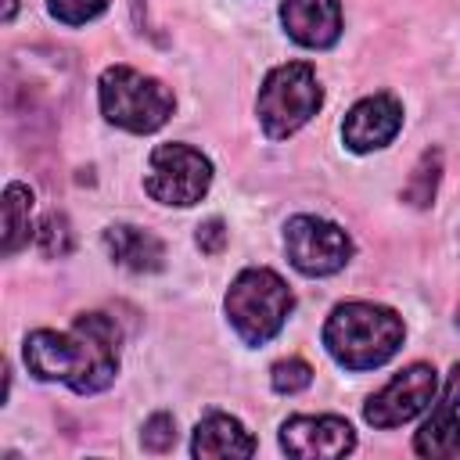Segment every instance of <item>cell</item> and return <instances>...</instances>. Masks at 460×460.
Instances as JSON below:
<instances>
[{"mask_svg":"<svg viewBox=\"0 0 460 460\" xmlns=\"http://www.w3.org/2000/svg\"><path fill=\"white\" fill-rule=\"evenodd\" d=\"M402 320L388 305L341 302L323 323V345L345 370H374L402 345Z\"/></svg>","mask_w":460,"mask_h":460,"instance_id":"2","label":"cell"},{"mask_svg":"<svg viewBox=\"0 0 460 460\" xmlns=\"http://www.w3.org/2000/svg\"><path fill=\"white\" fill-rule=\"evenodd\" d=\"M438 176H442V151L438 147H428L417 158V165H413V172H410V180L402 187V201H410L413 208H428L435 201Z\"/></svg>","mask_w":460,"mask_h":460,"instance_id":"16","label":"cell"},{"mask_svg":"<svg viewBox=\"0 0 460 460\" xmlns=\"http://www.w3.org/2000/svg\"><path fill=\"white\" fill-rule=\"evenodd\" d=\"M270 381H273V388H277L280 395H295V392H302V388L313 385V367H309L305 359H280V363L273 367Z\"/></svg>","mask_w":460,"mask_h":460,"instance_id":"18","label":"cell"},{"mask_svg":"<svg viewBox=\"0 0 460 460\" xmlns=\"http://www.w3.org/2000/svg\"><path fill=\"white\" fill-rule=\"evenodd\" d=\"M194 241H198V248L205 255H219L226 248V226H223V219H205L198 226V234H194Z\"/></svg>","mask_w":460,"mask_h":460,"instance_id":"21","label":"cell"},{"mask_svg":"<svg viewBox=\"0 0 460 460\" xmlns=\"http://www.w3.org/2000/svg\"><path fill=\"white\" fill-rule=\"evenodd\" d=\"M108 0H47V11L65 25H86L97 14H104Z\"/></svg>","mask_w":460,"mask_h":460,"instance_id":"19","label":"cell"},{"mask_svg":"<svg viewBox=\"0 0 460 460\" xmlns=\"http://www.w3.org/2000/svg\"><path fill=\"white\" fill-rule=\"evenodd\" d=\"M32 234V190L25 183L4 187V255H14L29 244Z\"/></svg>","mask_w":460,"mask_h":460,"instance_id":"15","label":"cell"},{"mask_svg":"<svg viewBox=\"0 0 460 460\" xmlns=\"http://www.w3.org/2000/svg\"><path fill=\"white\" fill-rule=\"evenodd\" d=\"M456 323H460V316H456Z\"/></svg>","mask_w":460,"mask_h":460,"instance_id":"23","label":"cell"},{"mask_svg":"<svg viewBox=\"0 0 460 460\" xmlns=\"http://www.w3.org/2000/svg\"><path fill=\"white\" fill-rule=\"evenodd\" d=\"M190 453L201 460H223V456H252L255 453V438L244 431V424L230 413H208L205 420H198L194 438H190Z\"/></svg>","mask_w":460,"mask_h":460,"instance_id":"12","label":"cell"},{"mask_svg":"<svg viewBox=\"0 0 460 460\" xmlns=\"http://www.w3.org/2000/svg\"><path fill=\"white\" fill-rule=\"evenodd\" d=\"M399 129H402V104L388 93L363 97L359 104H352V111L341 122V137H345L349 151H356V155L392 144Z\"/></svg>","mask_w":460,"mask_h":460,"instance_id":"10","label":"cell"},{"mask_svg":"<svg viewBox=\"0 0 460 460\" xmlns=\"http://www.w3.org/2000/svg\"><path fill=\"white\" fill-rule=\"evenodd\" d=\"M97 101H101V115L119 126V129H129V133H155L169 122L172 115V93L129 68V65H111L101 72V83H97Z\"/></svg>","mask_w":460,"mask_h":460,"instance_id":"3","label":"cell"},{"mask_svg":"<svg viewBox=\"0 0 460 460\" xmlns=\"http://www.w3.org/2000/svg\"><path fill=\"white\" fill-rule=\"evenodd\" d=\"M323 104V90L316 83L313 65L305 61H288L277 65L259 90V122L266 129V137L284 140L295 129H302Z\"/></svg>","mask_w":460,"mask_h":460,"instance_id":"5","label":"cell"},{"mask_svg":"<svg viewBox=\"0 0 460 460\" xmlns=\"http://www.w3.org/2000/svg\"><path fill=\"white\" fill-rule=\"evenodd\" d=\"M356 446V431L349 420L320 413V417H291L280 428V449L298 460H320V456H345Z\"/></svg>","mask_w":460,"mask_h":460,"instance_id":"9","label":"cell"},{"mask_svg":"<svg viewBox=\"0 0 460 460\" xmlns=\"http://www.w3.org/2000/svg\"><path fill=\"white\" fill-rule=\"evenodd\" d=\"M223 305H226L234 331L248 345H262L284 327V320L295 305V295L273 270L252 266V270H241L234 277Z\"/></svg>","mask_w":460,"mask_h":460,"instance_id":"4","label":"cell"},{"mask_svg":"<svg viewBox=\"0 0 460 460\" xmlns=\"http://www.w3.org/2000/svg\"><path fill=\"white\" fill-rule=\"evenodd\" d=\"M435 367L428 363H410L406 370H399L377 395L367 399L363 417L374 428H399L406 420H413L420 410H428L435 402Z\"/></svg>","mask_w":460,"mask_h":460,"instance_id":"8","label":"cell"},{"mask_svg":"<svg viewBox=\"0 0 460 460\" xmlns=\"http://www.w3.org/2000/svg\"><path fill=\"white\" fill-rule=\"evenodd\" d=\"M25 367L40 381H65L79 395L108 388L119 374V327L104 313H79L72 331H32Z\"/></svg>","mask_w":460,"mask_h":460,"instance_id":"1","label":"cell"},{"mask_svg":"<svg viewBox=\"0 0 460 460\" xmlns=\"http://www.w3.org/2000/svg\"><path fill=\"white\" fill-rule=\"evenodd\" d=\"M140 442H144V449H151V453H165V449H172V442H176V420H172L169 413H155V417H147V420H144V435H140Z\"/></svg>","mask_w":460,"mask_h":460,"instance_id":"20","label":"cell"},{"mask_svg":"<svg viewBox=\"0 0 460 460\" xmlns=\"http://www.w3.org/2000/svg\"><path fill=\"white\" fill-rule=\"evenodd\" d=\"M40 252L47 259H65L72 252V230H68V219L61 212H50L40 223Z\"/></svg>","mask_w":460,"mask_h":460,"instance_id":"17","label":"cell"},{"mask_svg":"<svg viewBox=\"0 0 460 460\" xmlns=\"http://www.w3.org/2000/svg\"><path fill=\"white\" fill-rule=\"evenodd\" d=\"M104 244H108V255L119 266L137 270V273H155L165 262V244L151 230H140V226H129V223L108 226L104 230Z\"/></svg>","mask_w":460,"mask_h":460,"instance_id":"13","label":"cell"},{"mask_svg":"<svg viewBox=\"0 0 460 460\" xmlns=\"http://www.w3.org/2000/svg\"><path fill=\"white\" fill-rule=\"evenodd\" d=\"M284 248L298 273L305 277H327L338 273L352 259V237L320 216H295L284 226Z\"/></svg>","mask_w":460,"mask_h":460,"instance_id":"7","label":"cell"},{"mask_svg":"<svg viewBox=\"0 0 460 460\" xmlns=\"http://www.w3.org/2000/svg\"><path fill=\"white\" fill-rule=\"evenodd\" d=\"M413 449L420 456H456L460 453V413L449 402H438L431 417L413 435Z\"/></svg>","mask_w":460,"mask_h":460,"instance_id":"14","label":"cell"},{"mask_svg":"<svg viewBox=\"0 0 460 460\" xmlns=\"http://www.w3.org/2000/svg\"><path fill=\"white\" fill-rule=\"evenodd\" d=\"M442 402H449V406H456V410H460V363H453V370H449V377H446Z\"/></svg>","mask_w":460,"mask_h":460,"instance_id":"22","label":"cell"},{"mask_svg":"<svg viewBox=\"0 0 460 460\" xmlns=\"http://www.w3.org/2000/svg\"><path fill=\"white\" fill-rule=\"evenodd\" d=\"M212 183V162L190 144H158L147 158L144 187L162 205H194Z\"/></svg>","mask_w":460,"mask_h":460,"instance_id":"6","label":"cell"},{"mask_svg":"<svg viewBox=\"0 0 460 460\" xmlns=\"http://www.w3.org/2000/svg\"><path fill=\"white\" fill-rule=\"evenodd\" d=\"M280 22L288 36L309 50H323L341 36V7L338 0H284Z\"/></svg>","mask_w":460,"mask_h":460,"instance_id":"11","label":"cell"}]
</instances>
